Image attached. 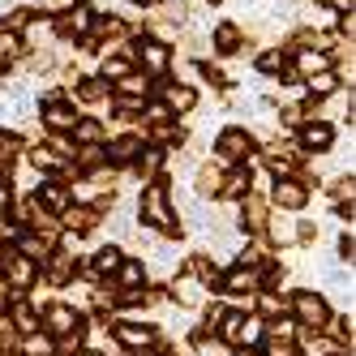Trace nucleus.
<instances>
[{
	"label": "nucleus",
	"mask_w": 356,
	"mask_h": 356,
	"mask_svg": "<svg viewBox=\"0 0 356 356\" xmlns=\"http://www.w3.org/2000/svg\"><path fill=\"white\" fill-rule=\"evenodd\" d=\"M138 211H142V219H146L150 227H159V232H181V227H176V215H172V207H168V189H163L159 181H150V185L142 189Z\"/></svg>",
	"instance_id": "f257e3e1"
},
{
	"label": "nucleus",
	"mask_w": 356,
	"mask_h": 356,
	"mask_svg": "<svg viewBox=\"0 0 356 356\" xmlns=\"http://www.w3.org/2000/svg\"><path fill=\"white\" fill-rule=\"evenodd\" d=\"M292 314H296V322L305 330H322L330 322V309H326V300L318 292H296L292 296Z\"/></svg>",
	"instance_id": "f03ea898"
},
{
	"label": "nucleus",
	"mask_w": 356,
	"mask_h": 356,
	"mask_svg": "<svg viewBox=\"0 0 356 356\" xmlns=\"http://www.w3.org/2000/svg\"><path fill=\"white\" fill-rule=\"evenodd\" d=\"M43 120H47V129L65 134V129H73V124H78V112H73L60 95H47V104H43Z\"/></svg>",
	"instance_id": "7ed1b4c3"
},
{
	"label": "nucleus",
	"mask_w": 356,
	"mask_h": 356,
	"mask_svg": "<svg viewBox=\"0 0 356 356\" xmlns=\"http://www.w3.org/2000/svg\"><path fill=\"white\" fill-rule=\"evenodd\" d=\"M134 56H138V65H142L146 73H163V69L172 65L168 47H163L159 39H146V43H138V47H134Z\"/></svg>",
	"instance_id": "20e7f679"
},
{
	"label": "nucleus",
	"mask_w": 356,
	"mask_h": 356,
	"mask_svg": "<svg viewBox=\"0 0 356 356\" xmlns=\"http://www.w3.org/2000/svg\"><path fill=\"white\" fill-rule=\"evenodd\" d=\"M43 326H47V335H73V330H82V322H78V314L69 309V305H52V309L43 314Z\"/></svg>",
	"instance_id": "39448f33"
},
{
	"label": "nucleus",
	"mask_w": 356,
	"mask_h": 356,
	"mask_svg": "<svg viewBox=\"0 0 356 356\" xmlns=\"http://www.w3.org/2000/svg\"><path fill=\"white\" fill-rule=\"evenodd\" d=\"M215 150H219L223 159H249L253 138H249L245 129H223V134H219V142H215Z\"/></svg>",
	"instance_id": "423d86ee"
},
{
	"label": "nucleus",
	"mask_w": 356,
	"mask_h": 356,
	"mask_svg": "<svg viewBox=\"0 0 356 356\" xmlns=\"http://www.w3.org/2000/svg\"><path fill=\"white\" fill-rule=\"evenodd\" d=\"M275 202L284 211H300L305 202H309V189H305L300 181H292V176H284V181H275Z\"/></svg>",
	"instance_id": "0eeeda50"
},
{
	"label": "nucleus",
	"mask_w": 356,
	"mask_h": 356,
	"mask_svg": "<svg viewBox=\"0 0 356 356\" xmlns=\"http://www.w3.org/2000/svg\"><path fill=\"white\" fill-rule=\"evenodd\" d=\"M112 335H116V343L120 348H129V352H142V348H150V326H134V322H116L112 326Z\"/></svg>",
	"instance_id": "6e6552de"
},
{
	"label": "nucleus",
	"mask_w": 356,
	"mask_h": 356,
	"mask_svg": "<svg viewBox=\"0 0 356 356\" xmlns=\"http://www.w3.org/2000/svg\"><path fill=\"white\" fill-rule=\"evenodd\" d=\"M35 275H39V262L31 258H22V253H9V266H5V279L13 288H31L35 284Z\"/></svg>",
	"instance_id": "1a4fd4ad"
},
{
	"label": "nucleus",
	"mask_w": 356,
	"mask_h": 356,
	"mask_svg": "<svg viewBox=\"0 0 356 356\" xmlns=\"http://www.w3.org/2000/svg\"><path fill=\"white\" fill-rule=\"evenodd\" d=\"M69 197H73V193H69L60 181H52V185H43V189H39V197H35V202H39L47 215H60V211L69 207Z\"/></svg>",
	"instance_id": "9d476101"
},
{
	"label": "nucleus",
	"mask_w": 356,
	"mask_h": 356,
	"mask_svg": "<svg viewBox=\"0 0 356 356\" xmlns=\"http://www.w3.org/2000/svg\"><path fill=\"white\" fill-rule=\"evenodd\" d=\"M241 227H249V232H262L266 227V202L258 193H245V211H241Z\"/></svg>",
	"instance_id": "9b49d317"
},
{
	"label": "nucleus",
	"mask_w": 356,
	"mask_h": 356,
	"mask_svg": "<svg viewBox=\"0 0 356 356\" xmlns=\"http://www.w3.org/2000/svg\"><path fill=\"white\" fill-rule=\"evenodd\" d=\"M219 288H223V292H236V296L262 292V288H258V275L245 270V266H241V270H232V275H223V279H219Z\"/></svg>",
	"instance_id": "f8f14e48"
},
{
	"label": "nucleus",
	"mask_w": 356,
	"mask_h": 356,
	"mask_svg": "<svg viewBox=\"0 0 356 356\" xmlns=\"http://www.w3.org/2000/svg\"><path fill=\"white\" fill-rule=\"evenodd\" d=\"M95 219H99V211H90V207H65L60 211V223L69 227V232H90Z\"/></svg>",
	"instance_id": "ddd939ff"
},
{
	"label": "nucleus",
	"mask_w": 356,
	"mask_h": 356,
	"mask_svg": "<svg viewBox=\"0 0 356 356\" xmlns=\"http://www.w3.org/2000/svg\"><path fill=\"white\" fill-rule=\"evenodd\" d=\"M69 275H73V253H56V249H52V258H47V284L65 288Z\"/></svg>",
	"instance_id": "4468645a"
},
{
	"label": "nucleus",
	"mask_w": 356,
	"mask_h": 356,
	"mask_svg": "<svg viewBox=\"0 0 356 356\" xmlns=\"http://www.w3.org/2000/svg\"><path fill=\"white\" fill-rule=\"evenodd\" d=\"M193 104H197L193 86H168V90H163V108H168V112H189Z\"/></svg>",
	"instance_id": "2eb2a0df"
},
{
	"label": "nucleus",
	"mask_w": 356,
	"mask_h": 356,
	"mask_svg": "<svg viewBox=\"0 0 356 356\" xmlns=\"http://www.w3.org/2000/svg\"><path fill=\"white\" fill-rule=\"evenodd\" d=\"M300 146H309V150H326V146H330V124L309 120V124L300 129Z\"/></svg>",
	"instance_id": "dca6fc26"
},
{
	"label": "nucleus",
	"mask_w": 356,
	"mask_h": 356,
	"mask_svg": "<svg viewBox=\"0 0 356 356\" xmlns=\"http://www.w3.org/2000/svg\"><path fill=\"white\" fill-rule=\"evenodd\" d=\"M73 138H78L82 146H99V142H104V124H99L95 116H78V124H73Z\"/></svg>",
	"instance_id": "f3484780"
},
{
	"label": "nucleus",
	"mask_w": 356,
	"mask_h": 356,
	"mask_svg": "<svg viewBox=\"0 0 356 356\" xmlns=\"http://www.w3.org/2000/svg\"><path fill=\"white\" fill-rule=\"evenodd\" d=\"M146 279V270H142V262H134V258H120V266H116V284L124 288V292H134L138 284Z\"/></svg>",
	"instance_id": "a211bd4d"
},
{
	"label": "nucleus",
	"mask_w": 356,
	"mask_h": 356,
	"mask_svg": "<svg viewBox=\"0 0 356 356\" xmlns=\"http://www.w3.org/2000/svg\"><path fill=\"white\" fill-rule=\"evenodd\" d=\"M296 69L305 73V78H314V73L330 69V60H326V52H318V47H300V56H296Z\"/></svg>",
	"instance_id": "6ab92c4d"
},
{
	"label": "nucleus",
	"mask_w": 356,
	"mask_h": 356,
	"mask_svg": "<svg viewBox=\"0 0 356 356\" xmlns=\"http://www.w3.org/2000/svg\"><path fill=\"white\" fill-rule=\"evenodd\" d=\"M138 150H142L138 138H116V142L108 146V159H112V163H134V159H138Z\"/></svg>",
	"instance_id": "aec40b11"
},
{
	"label": "nucleus",
	"mask_w": 356,
	"mask_h": 356,
	"mask_svg": "<svg viewBox=\"0 0 356 356\" xmlns=\"http://www.w3.org/2000/svg\"><path fill=\"white\" fill-rule=\"evenodd\" d=\"M219 185H223V172L219 168H197V197H219Z\"/></svg>",
	"instance_id": "412c9836"
},
{
	"label": "nucleus",
	"mask_w": 356,
	"mask_h": 356,
	"mask_svg": "<svg viewBox=\"0 0 356 356\" xmlns=\"http://www.w3.org/2000/svg\"><path fill=\"white\" fill-rule=\"evenodd\" d=\"M22 258L47 262V258H52V241H47V236H22Z\"/></svg>",
	"instance_id": "4be33fe9"
},
{
	"label": "nucleus",
	"mask_w": 356,
	"mask_h": 356,
	"mask_svg": "<svg viewBox=\"0 0 356 356\" xmlns=\"http://www.w3.org/2000/svg\"><path fill=\"white\" fill-rule=\"evenodd\" d=\"M134 73V52H124V56H108L104 60V82L112 78V82H120V78H129Z\"/></svg>",
	"instance_id": "5701e85b"
},
{
	"label": "nucleus",
	"mask_w": 356,
	"mask_h": 356,
	"mask_svg": "<svg viewBox=\"0 0 356 356\" xmlns=\"http://www.w3.org/2000/svg\"><path fill=\"white\" fill-rule=\"evenodd\" d=\"M9 322H13V330H22V335H31V330L39 326V318H35V309H31L26 300H17V305H13V314H9Z\"/></svg>",
	"instance_id": "b1692460"
},
{
	"label": "nucleus",
	"mask_w": 356,
	"mask_h": 356,
	"mask_svg": "<svg viewBox=\"0 0 356 356\" xmlns=\"http://www.w3.org/2000/svg\"><path fill=\"white\" fill-rule=\"evenodd\" d=\"M31 163L43 168V172H65V155H56V150H47V146H35L31 150Z\"/></svg>",
	"instance_id": "393cba45"
},
{
	"label": "nucleus",
	"mask_w": 356,
	"mask_h": 356,
	"mask_svg": "<svg viewBox=\"0 0 356 356\" xmlns=\"http://www.w3.org/2000/svg\"><path fill=\"white\" fill-rule=\"evenodd\" d=\"M86 26H90V9H73L69 17L56 22V31H60V35H82Z\"/></svg>",
	"instance_id": "a878e982"
},
{
	"label": "nucleus",
	"mask_w": 356,
	"mask_h": 356,
	"mask_svg": "<svg viewBox=\"0 0 356 356\" xmlns=\"http://www.w3.org/2000/svg\"><path fill=\"white\" fill-rule=\"evenodd\" d=\"M116 266H120V249L116 245H104L95 253V275H116Z\"/></svg>",
	"instance_id": "bb28decb"
},
{
	"label": "nucleus",
	"mask_w": 356,
	"mask_h": 356,
	"mask_svg": "<svg viewBox=\"0 0 356 356\" xmlns=\"http://www.w3.org/2000/svg\"><path fill=\"white\" fill-rule=\"evenodd\" d=\"M219 193H223V197H245V193H249V172L241 168V172H232V176H223Z\"/></svg>",
	"instance_id": "cd10ccee"
},
{
	"label": "nucleus",
	"mask_w": 356,
	"mask_h": 356,
	"mask_svg": "<svg viewBox=\"0 0 356 356\" xmlns=\"http://www.w3.org/2000/svg\"><path fill=\"white\" fill-rule=\"evenodd\" d=\"M172 296L181 300V305H202V284H193V279H176V288H172Z\"/></svg>",
	"instance_id": "c85d7f7f"
},
{
	"label": "nucleus",
	"mask_w": 356,
	"mask_h": 356,
	"mask_svg": "<svg viewBox=\"0 0 356 356\" xmlns=\"http://www.w3.org/2000/svg\"><path fill=\"white\" fill-rule=\"evenodd\" d=\"M215 47H219V52H236V47H241V31L232 26V22H223V26L215 31Z\"/></svg>",
	"instance_id": "c756f323"
},
{
	"label": "nucleus",
	"mask_w": 356,
	"mask_h": 356,
	"mask_svg": "<svg viewBox=\"0 0 356 356\" xmlns=\"http://www.w3.org/2000/svg\"><path fill=\"white\" fill-rule=\"evenodd\" d=\"M116 90H120L124 99H146V78H142V73H129V78L116 82Z\"/></svg>",
	"instance_id": "7c9ffc66"
},
{
	"label": "nucleus",
	"mask_w": 356,
	"mask_h": 356,
	"mask_svg": "<svg viewBox=\"0 0 356 356\" xmlns=\"http://www.w3.org/2000/svg\"><path fill=\"white\" fill-rule=\"evenodd\" d=\"M339 86V78H335V73H330V69H322V73H314V78H309V95H330V90H335Z\"/></svg>",
	"instance_id": "2f4dec72"
},
{
	"label": "nucleus",
	"mask_w": 356,
	"mask_h": 356,
	"mask_svg": "<svg viewBox=\"0 0 356 356\" xmlns=\"http://www.w3.org/2000/svg\"><path fill=\"white\" fill-rule=\"evenodd\" d=\"M322 330H330V335H335L339 343H348V348H352V318H330Z\"/></svg>",
	"instance_id": "473e14b6"
},
{
	"label": "nucleus",
	"mask_w": 356,
	"mask_h": 356,
	"mask_svg": "<svg viewBox=\"0 0 356 356\" xmlns=\"http://www.w3.org/2000/svg\"><path fill=\"white\" fill-rule=\"evenodd\" d=\"M189 270L202 279V284H219V270H215V262H207V258H193V262H189Z\"/></svg>",
	"instance_id": "72a5a7b5"
},
{
	"label": "nucleus",
	"mask_w": 356,
	"mask_h": 356,
	"mask_svg": "<svg viewBox=\"0 0 356 356\" xmlns=\"http://www.w3.org/2000/svg\"><path fill=\"white\" fill-rule=\"evenodd\" d=\"M138 172L146 176V185L155 181V172H159V150H142V159H138Z\"/></svg>",
	"instance_id": "f704fd0d"
},
{
	"label": "nucleus",
	"mask_w": 356,
	"mask_h": 356,
	"mask_svg": "<svg viewBox=\"0 0 356 356\" xmlns=\"http://www.w3.org/2000/svg\"><path fill=\"white\" fill-rule=\"evenodd\" d=\"M17 150H22V138L17 134H0V163L17 159Z\"/></svg>",
	"instance_id": "c9c22d12"
},
{
	"label": "nucleus",
	"mask_w": 356,
	"mask_h": 356,
	"mask_svg": "<svg viewBox=\"0 0 356 356\" xmlns=\"http://www.w3.org/2000/svg\"><path fill=\"white\" fill-rule=\"evenodd\" d=\"M258 69H262V73H284L288 60H284V52H262V56H258Z\"/></svg>",
	"instance_id": "e433bc0d"
},
{
	"label": "nucleus",
	"mask_w": 356,
	"mask_h": 356,
	"mask_svg": "<svg viewBox=\"0 0 356 356\" xmlns=\"http://www.w3.org/2000/svg\"><path fill=\"white\" fill-rule=\"evenodd\" d=\"M270 236H275V241H296V223L275 215V223H270Z\"/></svg>",
	"instance_id": "4c0bfd02"
},
{
	"label": "nucleus",
	"mask_w": 356,
	"mask_h": 356,
	"mask_svg": "<svg viewBox=\"0 0 356 356\" xmlns=\"http://www.w3.org/2000/svg\"><path fill=\"white\" fill-rule=\"evenodd\" d=\"M104 95H108L104 82H82V86H78V99H86V104H99Z\"/></svg>",
	"instance_id": "58836bf2"
},
{
	"label": "nucleus",
	"mask_w": 356,
	"mask_h": 356,
	"mask_svg": "<svg viewBox=\"0 0 356 356\" xmlns=\"http://www.w3.org/2000/svg\"><path fill=\"white\" fill-rule=\"evenodd\" d=\"M262 356H300V352H296V343H292V339H270Z\"/></svg>",
	"instance_id": "ea45409f"
},
{
	"label": "nucleus",
	"mask_w": 356,
	"mask_h": 356,
	"mask_svg": "<svg viewBox=\"0 0 356 356\" xmlns=\"http://www.w3.org/2000/svg\"><path fill=\"white\" fill-rule=\"evenodd\" d=\"M258 305H262V314H270V318H279V309H284V300L270 296V292H262V296H258Z\"/></svg>",
	"instance_id": "a19ab883"
},
{
	"label": "nucleus",
	"mask_w": 356,
	"mask_h": 356,
	"mask_svg": "<svg viewBox=\"0 0 356 356\" xmlns=\"http://www.w3.org/2000/svg\"><path fill=\"white\" fill-rule=\"evenodd\" d=\"M296 335V322H279L275 318V326H270V339H292Z\"/></svg>",
	"instance_id": "79ce46f5"
},
{
	"label": "nucleus",
	"mask_w": 356,
	"mask_h": 356,
	"mask_svg": "<svg viewBox=\"0 0 356 356\" xmlns=\"http://www.w3.org/2000/svg\"><path fill=\"white\" fill-rule=\"evenodd\" d=\"M330 197H335V202H352V176H343V181H335V189H330Z\"/></svg>",
	"instance_id": "37998d69"
},
{
	"label": "nucleus",
	"mask_w": 356,
	"mask_h": 356,
	"mask_svg": "<svg viewBox=\"0 0 356 356\" xmlns=\"http://www.w3.org/2000/svg\"><path fill=\"white\" fill-rule=\"evenodd\" d=\"M352 249H356V241H352V232H343V236H339V258H343L348 266H352Z\"/></svg>",
	"instance_id": "c03bdc74"
},
{
	"label": "nucleus",
	"mask_w": 356,
	"mask_h": 356,
	"mask_svg": "<svg viewBox=\"0 0 356 356\" xmlns=\"http://www.w3.org/2000/svg\"><path fill=\"white\" fill-rule=\"evenodd\" d=\"M13 335H17L13 322H9V318H0V348H9V343H13Z\"/></svg>",
	"instance_id": "a18cd8bd"
},
{
	"label": "nucleus",
	"mask_w": 356,
	"mask_h": 356,
	"mask_svg": "<svg viewBox=\"0 0 356 356\" xmlns=\"http://www.w3.org/2000/svg\"><path fill=\"white\" fill-rule=\"evenodd\" d=\"M99 159H104V155H99V146H82V168H95Z\"/></svg>",
	"instance_id": "49530a36"
},
{
	"label": "nucleus",
	"mask_w": 356,
	"mask_h": 356,
	"mask_svg": "<svg viewBox=\"0 0 356 356\" xmlns=\"http://www.w3.org/2000/svg\"><path fill=\"white\" fill-rule=\"evenodd\" d=\"M17 236V223H9V219H0V241H13Z\"/></svg>",
	"instance_id": "de8ad7c7"
},
{
	"label": "nucleus",
	"mask_w": 356,
	"mask_h": 356,
	"mask_svg": "<svg viewBox=\"0 0 356 356\" xmlns=\"http://www.w3.org/2000/svg\"><path fill=\"white\" fill-rule=\"evenodd\" d=\"M330 9H339V13H352V0H330Z\"/></svg>",
	"instance_id": "09e8293b"
},
{
	"label": "nucleus",
	"mask_w": 356,
	"mask_h": 356,
	"mask_svg": "<svg viewBox=\"0 0 356 356\" xmlns=\"http://www.w3.org/2000/svg\"><path fill=\"white\" fill-rule=\"evenodd\" d=\"M5 211H9V189L0 185V215H5Z\"/></svg>",
	"instance_id": "8fccbe9b"
},
{
	"label": "nucleus",
	"mask_w": 356,
	"mask_h": 356,
	"mask_svg": "<svg viewBox=\"0 0 356 356\" xmlns=\"http://www.w3.org/2000/svg\"><path fill=\"white\" fill-rule=\"evenodd\" d=\"M236 356H262V352H258V348H241Z\"/></svg>",
	"instance_id": "3c124183"
},
{
	"label": "nucleus",
	"mask_w": 356,
	"mask_h": 356,
	"mask_svg": "<svg viewBox=\"0 0 356 356\" xmlns=\"http://www.w3.org/2000/svg\"><path fill=\"white\" fill-rule=\"evenodd\" d=\"M5 266H9V253H5V258H0V275H5Z\"/></svg>",
	"instance_id": "603ef678"
},
{
	"label": "nucleus",
	"mask_w": 356,
	"mask_h": 356,
	"mask_svg": "<svg viewBox=\"0 0 356 356\" xmlns=\"http://www.w3.org/2000/svg\"><path fill=\"white\" fill-rule=\"evenodd\" d=\"M0 318H5V292H0Z\"/></svg>",
	"instance_id": "864d4df0"
},
{
	"label": "nucleus",
	"mask_w": 356,
	"mask_h": 356,
	"mask_svg": "<svg viewBox=\"0 0 356 356\" xmlns=\"http://www.w3.org/2000/svg\"><path fill=\"white\" fill-rule=\"evenodd\" d=\"M0 356H13V352H9V348H0Z\"/></svg>",
	"instance_id": "5fc2aeb1"
},
{
	"label": "nucleus",
	"mask_w": 356,
	"mask_h": 356,
	"mask_svg": "<svg viewBox=\"0 0 356 356\" xmlns=\"http://www.w3.org/2000/svg\"><path fill=\"white\" fill-rule=\"evenodd\" d=\"M78 356H99V352H78Z\"/></svg>",
	"instance_id": "6e6d98bb"
},
{
	"label": "nucleus",
	"mask_w": 356,
	"mask_h": 356,
	"mask_svg": "<svg viewBox=\"0 0 356 356\" xmlns=\"http://www.w3.org/2000/svg\"><path fill=\"white\" fill-rule=\"evenodd\" d=\"M0 181H5V163H0Z\"/></svg>",
	"instance_id": "4d7b16f0"
},
{
	"label": "nucleus",
	"mask_w": 356,
	"mask_h": 356,
	"mask_svg": "<svg viewBox=\"0 0 356 356\" xmlns=\"http://www.w3.org/2000/svg\"><path fill=\"white\" fill-rule=\"evenodd\" d=\"M138 5H155V0H138Z\"/></svg>",
	"instance_id": "13d9d810"
},
{
	"label": "nucleus",
	"mask_w": 356,
	"mask_h": 356,
	"mask_svg": "<svg viewBox=\"0 0 356 356\" xmlns=\"http://www.w3.org/2000/svg\"><path fill=\"white\" fill-rule=\"evenodd\" d=\"M52 5H69V0H52Z\"/></svg>",
	"instance_id": "bf43d9fd"
},
{
	"label": "nucleus",
	"mask_w": 356,
	"mask_h": 356,
	"mask_svg": "<svg viewBox=\"0 0 356 356\" xmlns=\"http://www.w3.org/2000/svg\"><path fill=\"white\" fill-rule=\"evenodd\" d=\"M0 60H5V52H0Z\"/></svg>",
	"instance_id": "052dcab7"
}]
</instances>
